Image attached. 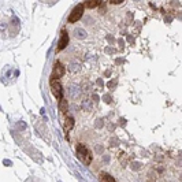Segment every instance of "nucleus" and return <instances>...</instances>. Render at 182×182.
I'll list each match as a JSON object with an SVG mask.
<instances>
[{
    "label": "nucleus",
    "mask_w": 182,
    "mask_h": 182,
    "mask_svg": "<svg viewBox=\"0 0 182 182\" xmlns=\"http://www.w3.org/2000/svg\"><path fill=\"white\" fill-rule=\"evenodd\" d=\"M107 40H108V41H114V39H112L111 36H107Z\"/></svg>",
    "instance_id": "393cba45"
},
{
    "label": "nucleus",
    "mask_w": 182,
    "mask_h": 182,
    "mask_svg": "<svg viewBox=\"0 0 182 182\" xmlns=\"http://www.w3.org/2000/svg\"><path fill=\"white\" fill-rule=\"evenodd\" d=\"M51 90H52V95L59 101L63 99V88H62V85L58 81H54V79L51 81Z\"/></svg>",
    "instance_id": "7ed1b4c3"
},
{
    "label": "nucleus",
    "mask_w": 182,
    "mask_h": 182,
    "mask_svg": "<svg viewBox=\"0 0 182 182\" xmlns=\"http://www.w3.org/2000/svg\"><path fill=\"white\" fill-rule=\"evenodd\" d=\"M84 7H85L84 4H77V6L73 8V11L70 12V15H68V23H75V22L81 18L82 14H84Z\"/></svg>",
    "instance_id": "f03ea898"
},
{
    "label": "nucleus",
    "mask_w": 182,
    "mask_h": 182,
    "mask_svg": "<svg viewBox=\"0 0 182 182\" xmlns=\"http://www.w3.org/2000/svg\"><path fill=\"white\" fill-rule=\"evenodd\" d=\"M92 99H93V101H99V96H97V95H93Z\"/></svg>",
    "instance_id": "5701e85b"
},
{
    "label": "nucleus",
    "mask_w": 182,
    "mask_h": 182,
    "mask_svg": "<svg viewBox=\"0 0 182 182\" xmlns=\"http://www.w3.org/2000/svg\"><path fill=\"white\" fill-rule=\"evenodd\" d=\"M101 181L103 182H115L114 177L110 175L108 173H101Z\"/></svg>",
    "instance_id": "1a4fd4ad"
},
{
    "label": "nucleus",
    "mask_w": 182,
    "mask_h": 182,
    "mask_svg": "<svg viewBox=\"0 0 182 182\" xmlns=\"http://www.w3.org/2000/svg\"><path fill=\"white\" fill-rule=\"evenodd\" d=\"M108 143H110V146H116L118 145V138H116V137H112V138H110Z\"/></svg>",
    "instance_id": "f3484780"
},
{
    "label": "nucleus",
    "mask_w": 182,
    "mask_h": 182,
    "mask_svg": "<svg viewBox=\"0 0 182 182\" xmlns=\"http://www.w3.org/2000/svg\"><path fill=\"white\" fill-rule=\"evenodd\" d=\"M116 85H118V79H116V78L108 81V84H107V86L110 88V89H115V86H116Z\"/></svg>",
    "instance_id": "ddd939ff"
},
{
    "label": "nucleus",
    "mask_w": 182,
    "mask_h": 182,
    "mask_svg": "<svg viewBox=\"0 0 182 182\" xmlns=\"http://www.w3.org/2000/svg\"><path fill=\"white\" fill-rule=\"evenodd\" d=\"M73 126H74V118L73 116H68L66 118V122H64V130L68 132V130H71Z\"/></svg>",
    "instance_id": "6e6552de"
},
{
    "label": "nucleus",
    "mask_w": 182,
    "mask_h": 182,
    "mask_svg": "<svg viewBox=\"0 0 182 182\" xmlns=\"http://www.w3.org/2000/svg\"><path fill=\"white\" fill-rule=\"evenodd\" d=\"M103 99H104V101H106V103H108V104H110L111 101H112V97H111L110 95H104Z\"/></svg>",
    "instance_id": "412c9836"
},
{
    "label": "nucleus",
    "mask_w": 182,
    "mask_h": 182,
    "mask_svg": "<svg viewBox=\"0 0 182 182\" xmlns=\"http://www.w3.org/2000/svg\"><path fill=\"white\" fill-rule=\"evenodd\" d=\"M97 85H99V86H103V81H101V79H97Z\"/></svg>",
    "instance_id": "b1692460"
},
{
    "label": "nucleus",
    "mask_w": 182,
    "mask_h": 182,
    "mask_svg": "<svg viewBox=\"0 0 182 182\" xmlns=\"http://www.w3.org/2000/svg\"><path fill=\"white\" fill-rule=\"evenodd\" d=\"M181 157H182V152H181Z\"/></svg>",
    "instance_id": "bb28decb"
},
{
    "label": "nucleus",
    "mask_w": 182,
    "mask_h": 182,
    "mask_svg": "<svg viewBox=\"0 0 182 182\" xmlns=\"http://www.w3.org/2000/svg\"><path fill=\"white\" fill-rule=\"evenodd\" d=\"M82 95V89L79 88L78 85H71L68 86V96H70V99H73V100H77V99H79Z\"/></svg>",
    "instance_id": "20e7f679"
},
{
    "label": "nucleus",
    "mask_w": 182,
    "mask_h": 182,
    "mask_svg": "<svg viewBox=\"0 0 182 182\" xmlns=\"http://www.w3.org/2000/svg\"><path fill=\"white\" fill-rule=\"evenodd\" d=\"M110 159H111V157H110V155H103V157H101V160H103V163H106V164H107V163H110Z\"/></svg>",
    "instance_id": "aec40b11"
},
{
    "label": "nucleus",
    "mask_w": 182,
    "mask_h": 182,
    "mask_svg": "<svg viewBox=\"0 0 182 182\" xmlns=\"http://www.w3.org/2000/svg\"><path fill=\"white\" fill-rule=\"evenodd\" d=\"M67 44H68V33H67V30H63L60 33V39L58 41V50L59 51L64 50L67 47Z\"/></svg>",
    "instance_id": "39448f33"
},
{
    "label": "nucleus",
    "mask_w": 182,
    "mask_h": 182,
    "mask_svg": "<svg viewBox=\"0 0 182 182\" xmlns=\"http://www.w3.org/2000/svg\"><path fill=\"white\" fill-rule=\"evenodd\" d=\"M63 74H64V66L62 63H55V66H54V71H52V77L54 78H60V77H63Z\"/></svg>",
    "instance_id": "423d86ee"
},
{
    "label": "nucleus",
    "mask_w": 182,
    "mask_h": 182,
    "mask_svg": "<svg viewBox=\"0 0 182 182\" xmlns=\"http://www.w3.org/2000/svg\"><path fill=\"white\" fill-rule=\"evenodd\" d=\"M179 179H181V181H182V174H181V175H179Z\"/></svg>",
    "instance_id": "a878e982"
},
{
    "label": "nucleus",
    "mask_w": 182,
    "mask_h": 182,
    "mask_svg": "<svg viewBox=\"0 0 182 182\" xmlns=\"http://www.w3.org/2000/svg\"><path fill=\"white\" fill-rule=\"evenodd\" d=\"M130 168H132L133 171H137V170L141 168V163H140V162H133V163L130 164Z\"/></svg>",
    "instance_id": "2eb2a0df"
},
{
    "label": "nucleus",
    "mask_w": 182,
    "mask_h": 182,
    "mask_svg": "<svg viewBox=\"0 0 182 182\" xmlns=\"http://www.w3.org/2000/svg\"><path fill=\"white\" fill-rule=\"evenodd\" d=\"M99 4H100L99 1H86L84 6H85V7H88V8H95V7H97Z\"/></svg>",
    "instance_id": "4468645a"
},
{
    "label": "nucleus",
    "mask_w": 182,
    "mask_h": 182,
    "mask_svg": "<svg viewBox=\"0 0 182 182\" xmlns=\"http://www.w3.org/2000/svg\"><path fill=\"white\" fill-rule=\"evenodd\" d=\"M86 36H88V33L85 32V29H82V28H75L74 29V37L77 40H85Z\"/></svg>",
    "instance_id": "0eeeda50"
},
{
    "label": "nucleus",
    "mask_w": 182,
    "mask_h": 182,
    "mask_svg": "<svg viewBox=\"0 0 182 182\" xmlns=\"http://www.w3.org/2000/svg\"><path fill=\"white\" fill-rule=\"evenodd\" d=\"M103 125H104L103 119H96V122H95V127H96V129L103 127Z\"/></svg>",
    "instance_id": "a211bd4d"
},
{
    "label": "nucleus",
    "mask_w": 182,
    "mask_h": 182,
    "mask_svg": "<svg viewBox=\"0 0 182 182\" xmlns=\"http://www.w3.org/2000/svg\"><path fill=\"white\" fill-rule=\"evenodd\" d=\"M68 70L71 73H77L81 70V64L79 63H75V62H73V63H70V66H68Z\"/></svg>",
    "instance_id": "9d476101"
},
{
    "label": "nucleus",
    "mask_w": 182,
    "mask_h": 182,
    "mask_svg": "<svg viewBox=\"0 0 182 182\" xmlns=\"http://www.w3.org/2000/svg\"><path fill=\"white\" fill-rule=\"evenodd\" d=\"M84 23H85V25H93V18L85 17V18H84Z\"/></svg>",
    "instance_id": "6ab92c4d"
},
{
    "label": "nucleus",
    "mask_w": 182,
    "mask_h": 182,
    "mask_svg": "<svg viewBox=\"0 0 182 182\" xmlns=\"http://www.w3.org/2000/svg\"><path fill=\"white\" fill-rule=\"evenodd\" d=\"M106 54H115V50L112 47H107L106 48Z\"/></svg>",
    "instance_id": "4be33fe9"
},
{
    "label": "nucleus",
    "mask_w": 182,
    "mask_h": 182,
    "mask_svg": "<svg viewBox=\"0 0 182 182\" xmlns=\"http://www.w3.org/2000/svg\"><path fill=\"white\" fill-rule=\"evenodd\" d=\"M77 156H78L79 160H82L85 164H89L92 162V154L89 152V149L86 148L85 145L78 144L77 145Z\"/></svg>",
    "instance_id": "f257e3e1"
},
{
    "label": "nucleus",
    "mask_w": 182,
    "mask_h": 182,
    "mask_svg": "<svg viewBox=\"0 0 182 182\" xmlns=\"http://www.w3.org/2000/svg\"><path fill=\"white\" fill-rule=\"evenodd\" d=\"M95 152H96V154L103 155V152H104V146H103V145H96V146H95Z\"/></svg>",
    "instance_id": "dca6fc26"
},
{
    "label": "nucleus",
    "mask_w": 182,
    "mask_h": 182,
    "mask_svg": "<svg viewBox=\"0 0 182 182\" xmlns=\"http://www.w3.org/2000/svg\"><path fill=\"white\" fill-rule=\"evenodd\" d=\"M67 107H68V103L66 99H62L60 101H59V110L62 111V112H66L67 111Z\"/></svg>",
    "instance_id": "9b49d317"
},
{
    "label": "nucleus",
    "mask_w": 182,
    "mask_h": 182,
    "mask_svg": "<svg viewBox=\"0 0 182 182\" xmlns=\"http://www.w3.org/2000/svg\"><path fill=\"white\" fill-rule=\"evenodd\" d=\"M82 110L84 111H90L92 110V104L89 100H84L82 101Z\"/></svg>",
    "instance_id": "f8f14e48"
}]
</instances>
